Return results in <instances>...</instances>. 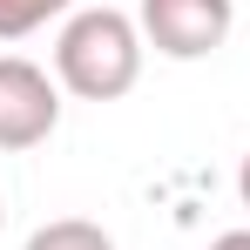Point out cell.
Masks as SVG:
<instances>
[{"instance_id":"6da1fadb","label":"cell","mask_w":250,"mask_h":250,"mask_svg":"<svg viewBox=\"0 0 250 250\" xmlns=\"http://www.w3.org/2000/svg\"><path fill=\"white\" fill-rule=\"evenodd\" d=\"M54 75L82 102H122L142 82V27L115 7H88L54 41Z\"/></svg>"},{"instance_id":"7a4b0ae2","label":"cell","mask_w":250,"mask_h":250,"mask_svg":"<svg viewBox=\"0 0 250 250\" xmlns=\"http://www.w3.org/2000/svg\"><path fill=\"white\" fill-rule=\"evenodd\" d=\"M230 0H142V41L169 61H203L230 41Z\"/></svg>"},{"instance_id":"3957f363","label":"cell","mask_w":250,"mask_h":250,"mask_svg":"<svg viewBox=\"0 0 250 250\" xmlns=\"http://www.w3.org/2000/svg\"><path fill=\"white\" fill-rule=\"evenodd\" d=\"M61 122V95L34 61L0 54V149H34Z\"/></svg>"},{"instance_id":"277c9868","label":"cell","mask_w":250,"mask_h":250,"mask_svg":"<svg viewBox=\"0 0 250 250\" xmlns=\"http://www.w3.org/2000/svg\"><path fill=\"white\" fill-rule=\"evenodd\" d=\"M27 250H115L108 244V230L102 223H88V216H61V223H41Z\"/></svg>"},{"instance_id":"5b68a950","label":"cell","mask_w":250,"mask_h":250,"mask_svg":"<svg viewBox=\"0 0 250 250\" xmlns=\"http://www.w3.org/2000/svg\"><path fill=\"white\" fill-rule=\"evenodd\" d=\"M54 14H68V0H0V41H27Z\"/></svg>"},{"instance_id":"8992f818","label":"cell","mask_w":250,"mask_h":250,"mask_svg":"<svg viewBox=\"0 0 250 250\" xmlns=\"http://www.w3.org/2000/svg\"><path fill=\"white\" fill-rule=\"evenodd\" d=\"M209 250H250V230H223V237H216Z\"/></svg>"},{"instance_id":"52a82bcc","label":"cell","mask_w":250,"mask_h":250,"mask_svg":"<svg viewBox=\"0 0 250 250\" xmlns=\"http://www.w3.org/2000/svg\"><path fill=\"white\" fill-rule=\"evenodd\" d=\"M237 189H244V209H250V156H244V176H237Z\"/></svg>"},{"instance_id":"ba28073f","label":"cell","mask_w":250,"mask_h":250,"mask_svg":"<svg viewBox=\"0 0 250 250\" xmlns=\"http://www.w3.org/2000/svg\"><path fill=\"white\" fill-rule=\"evenodd\" d=\"M0 223H7V209H0Z\"/></svg>"}]
</instances>
